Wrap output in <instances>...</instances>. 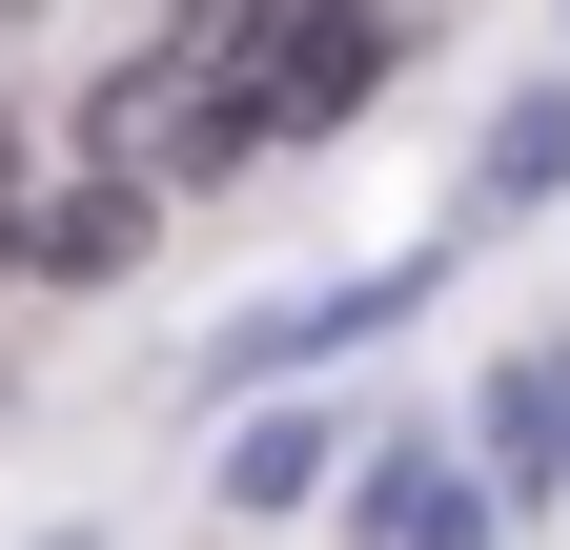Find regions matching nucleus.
Segmentation results:
<instances>
[{
	"instance_id": "2",
	"label": "nucleus",
	"mask_w": 570,
	"mask_h": 550,
	"mask_svg": "<svg viewBox=\"0 0 570 550\" xmlns=\"http://www.w3.org/2000/svg\"><path fill=\"white\" fill-rule=\"evenodd\" d=\"M306 469H326V429H245V449H225V490H245V510H306Z\"/></svg>"
},
{
	"instance_id": "3",
	"label": "nucleus",
	"mask_w": 570,
	"mask_h": 550,
	"mask_svg": "<svg viewBox=\"0 0 570 550\" xmlns=\"http://www.w3.org/2000/svg\"><path fill=\"white\" fill-rule=\"evenodd\" d=\"M0 184H21V144H0Z\"/></svg>"
},
{
	"instance_id": "1",
	"label": "nucleus",
	"mask_w": 570,
	"mask_h": 550,
	"mask_svg": "<svg viewBox=\"0 0 570 550\" xmlns=\"http://www.w3.org/2000/svg\"><path fill=\"white\" fill-rule=\"evenodd\" d=\"M367 61H387V21H367V0H285V21H265V61H245V144H306V122H346V102H367Z\"/></svg>"
}]
</instances>
